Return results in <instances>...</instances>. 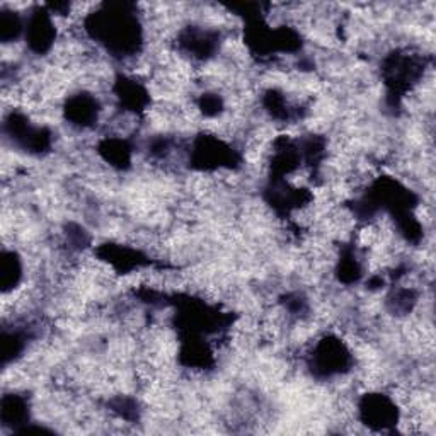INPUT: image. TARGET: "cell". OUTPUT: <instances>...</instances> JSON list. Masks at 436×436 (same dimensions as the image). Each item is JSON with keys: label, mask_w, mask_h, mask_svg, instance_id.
Listing matches in <instances>:
<instances>
[{"label": "cell", "mask_w": 436, "mask_h": 436, "mask_svg": "<svg viewBox=\"0 0 436 436\" xmlns=\"http://www.w3.org/2000/svg\"><path fill=\"white\" fill-rule=\"evenodd\" d=\"M21 276H23V266H21V259L14 251L11 253H4L2 259V283H4V293H9L14 290L16 285L19 283Z\"/></svg>", "instance_id": "cell-1"}, {"label": "cell", "mask_w": 436, "mask_h": 436, "mask_svg": "<svg viewBox=\"0 0 436 436\" xmlns=\"http://www.w3.org/2000/svg\"><path fill=\"white\" fill-rule=\"evenodd\" d=\"M23 31V21L16 11H2L0 14V36L4 43L16 41Z\"/></svg>", "instance_id": "cell-2"}]
</instances>
